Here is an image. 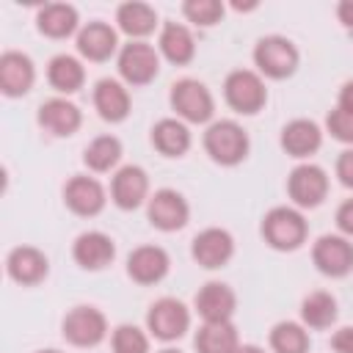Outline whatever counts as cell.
Listing matches in <instances>:
<instances>
[{
	"label": "cell",
	"instance_id": "4dcf8cb0",
	"mask_svg": "<svg viewBox=\"0 0 353 353\" xmlns=\"http://www.w3.org/2000/svg\"><path fill=\"white\" fill-rule=\"evenodd\" d=\"M85 165L97 174L102 171H110L119 160H121V141L116 135H97L88 146H85V154H83Z\"/></svg>",
	"mask_w": 353,
	"mask_h": 353
},
{
	"label": "cell",
	"instance_id": "d590c367",
	"mask_svg": "<svg viewBox=\"0 0 353 353\" xmlns=\"http://www.w3.org/2000/svg\"><path fill=\"white\" fill-rule=\"evenodd\" d=\"M336 176L345 188H353V149H345L336 157Z\"/></svg>",
	"mask_w": 353,
	"mask_h": 353
},
{
	"label": "cell",
	"instance_id": "3957f363",
	"mask_svg": "<svg viewBox=\"0 0 353 353\" xmlns=\"http://www.w3.org/2000/svg\"><path fill=\"white\" fill-rule=\"evenodd\" d=\"M298 58H301L298 47L287 36H265L254 47V63L259 74L273 77V80L290 77L298 69Z\"/></svg>",
	"mask_w": 353,
	"mask_h": 353
},
{
	"label": "cell",
	"instance_id": "9c48e42d",
	"mask_svg": "<svg viewBox=\"0 0 353 353\" xmlns=\"http://www.w3.org/2000/svg\"><path fill=\"white\" fill-rule=\"evenodd\" d=\"M287 193L295 201V207H317L328 196V176L314 163H301L287 176Z\"/></svg>",
	"mask_w": 353,
	"mask_h": 353
},
{
	"label": "cell",
	"instance_id": "d4e9b609",
	"mask_svg": "<svg viewBox=\"0 0 353 353\" xmlns=\"http://www.w3.org/2000/svg\"><path fill=\"white\" fill-rule=\"evenodd\" d=\"M36 25L50 39H66L77 30V8L69 3H47L39 8Z\"/></svg>",
	"mask_w": 353,
	"mask_h": 353
},
{
	"label": "cell",
	"instance_id": "7c38bea8",
	"mask_svg": "<svg viewBox=\"0 0 353 353\" xmlns=\"http://www.w3.org/2000/svg\"><path fill=\"white\" fill-rule=\"evenodd\" d=\"M190 254L193 259L207 268V270H215V268H223L232 254H234V240L226 229H218V226H210L204 232H199L193 237V245H190Z\"/></svg>",
	"mask_w": 353,
	"mask_h": 353
},
{
	"label": "cell",
	"instance_id": "ab89813d",
	"mask_svg": "<svg viewBox=\"0 0 353 353\" xmlns=\"http://www.w3.org/2000/svg\"><path fill=\"white\" fill-rule=\"evenodd\" d=\"M336 108H342V110H347V113H353V80H347V83L342 85V91H339V102H336Z\"/></svg>",
	"mask_w": 353,
	"mask_h": 353
},
{
	"label": "cell",
	"instance_id": "ffe728a7",
	"mask_svg": "<svg viewBox=\"0 0 353 353\" xmlns=\"http://www.w3.org/2000/svg\"><path fill=\"white\" fill-rule=\"evenodd\" d=\"M6 268H8V276L17 284H39L47 276L50 262H47V256L39 248H33V245H17L8 254Z\"/></svg>",
	"mask_w": 353,
	"mask_h": 353
},
{
	"label": "cell",
	"instance_id": "5b68a950",
	"mask_svg": "<svg viewBox=\"0 0 353 353\" xmlns=\"http://www.w3.org/2000/svg\"><path fill=\"white\" fill-rule=\"evenodd\" d=\"M171 108L176 110V119L190 121V124H204L212 119L215 102H212V94L204 83L185 77V80L171 85Z\"/></svg>",
	"mask_w": 353,
	"mask_h": 353
},
{
	"label": "cell",
	"instance_id": "8fae6325",
	"mask_svg": "<svg viewBox=\"0 0 353 353\" xmlns=\"http://www.w3.org/2000/svg\"><path fill=\"white\" fill-rule=\"evenodd\" d=\"M146 215H149V223L154 229H160V232H176V229H182L188 223L190 207H188V201H185L182 193H176L171 188H163V190H157L149 199Z\"/></svg>",
	"mask_w": 353,
	"mask_h": 353
},
{
	"label": "cell",
	"instance_id": "5bb4252c",
	"mask_svg": "<svg viewBox=\"0 0 353 353\" xmlns=\"http://www.w3.org/2000/svg\"><path fill=\"white\" fill-rule=\"evenodd\" d=\"M168 268H171V259H168L165 248H160V245H138L127 256V273L138 284H157V281H163Z\"/></svg>",
	"mask_w": 353,
	"mask_h": 353
},
{
	"label": "cell",
	"instance_id": "f546056e",
	"mask_svg": "<svg viewBox=\"0 0 353 353\" xmlns=\"http://www.w3.org/2000/svg\"><path fill=\"white\" fill-rule=\"evenodd\" d=\"M301 317H303V325L309 328H328L336 320V298L323 290L309 292L301 303Z\"/></svg>",
	"mask_w": 353,
	"mask_h": 353
},
{
	"label": "cell",
	"instance_id": "e0dca14e",
	"mask_svg": "<svg viewBox=\"0 0 353 353\" xmlns=\"http://www.w3.org/2000/svg\"><path fill=\"white\" fill-rule=\"evenodd\" d=\"M36 80V69L33 61L25 52L8 50L0 55V88L6 97H22L30 91Z\"/></svg>",
	"mask_w": 353,
	"mask_h": 353
},
{
	"label": "cell",
	"instance_id": "484cf974",
	"mask_svg": "<svg viewBox=\"0 0 353 353\" xmlns=\"http://www.w3.org/2000/svg\"><path fill=\"white\" fill-rule=\"evenodd\" d=\"M157 47H160V52H163L171 63H176V66L190 63L193 55H196L193 33H190L185 25H179V22H165V25H163L160 39H157Z\"/></svg>",
	"mask_w": 353,
	"mask_h": 353
},
{
	"label": "cell",
	"instance_id": "60d3db41",
	"mask_svg": "<svg viewBox=\"0 0 353 353\" xmlns=\"http://www.w3.org/2000/svg\"><path fill=\"white\" fill-rule=\"evenodd\" d=\"M234 353H265V350H262L259 345H240Z\"/></svg>",
	"mask_w": 353,
	"mask_h": 353
},
{
	"label": "cell",
	"instance_id": "d6a6232c",
	"mask_svg": "<svg viewBox=\"0 0 353 353\" xmlns=\"http://www.w3.org/2000/svg\"><path fill=\"white\" fill-rule=\"evenodd\" d=\"M110 345H113V353H149V336L138 325H130V323L113 331Z\"/></svg>",
	"mask_w": 353,
	"mask_h": 353
},
{
	"label": "cell",
	"instance_id": "7a4b0ae2",
	"mask_svg": "<svg viewBox=\"0 0 353 353\" xmlns=\"http://www.w3.org/2000/svg\"><path fill=\"white\" fill-rule=\"evenodd\" d=\"M204 149L215 163L237 165L248 154V132L232 119L212 121L207 127V132H204Z\"/></svg>",
	"mask_w": 353,
	"mask_h": 353
},
{
	"label": "cell",
	"instance_id": "74e56055",
	"mask_svg": "<svg viewBox=\"0 0 353 353\" xmlns=\"http://www.w3.org/2000/svg\"><path fill=\"white\" fill-rule=\"evenodd\" d=\"M331 347H334L336 353H353V325H345V328L334 331Z\"/></svg>",
	"mask_w": 353,
	"mask_h": 353
},
{
	"label": "cell",
	"instance_id": "277c9868",
	"mask_svg": "<svg viewBox=\"0 0 353 353\" xmlns=\"http://www.w3.org/2000/svg\"><path fill=\"white\" fill-rule=\"evenodd\" d=\"M223 97H226L229 108H234L237 113L251 116V113H259L262 105L268 102V88H265L259 72L234 69L223 80Z\"/></svg>",
	"mask_w": 353,
	"mask_h": 353
},
{
	"label": "cell",
	"instance_id": "7402d4cb",
	"mask_svg": "<svg viewBox=\"0 0 353 353\" xmlns=\"http://www.w3.org/2000/svg\"><path fill=\"white\" fill-rule=\"evenodd\" d=\"M323 132L312 119H292L281 130V149L292 157H309L320 149Z\"/></svg>",
	"mask_w": 353,
	"mask_h": 353
},
{
	"label": "cell",
	"instance_id": "44dd1931",
	"mask_svg": "<svg viewBox=\"0 0 353 353\" xmlns=\"http://www.w3.org/2000/svg\"><path fill=\"white\" fill-rule=\"evenodd\" d=\"M94 108H97V113H99L105 121H110V124L124 121L127 113H130V91H127L119 80L105 77V80H99L97 88H94Z\"/></svg>",
	"mask_w": 353,
	"mask_h": 353
},
{
	"label": "cell",
	"instance_id": "e575fe53",
	"mask_svg": "<svg viewBox=\"0 0 353 353\" xmlns=\"http://www.w3.org/2000/svg\"><path fill=\"white\" fill-rule=\"evenodd\" d=\"M325 127H328V132H331L336 141L353 143V113H347V110H342V108H334V110L328 113V119H325Z\"/></svg>",
	"mask_w": 353,
	"mask_h": 353
},
{
	"label": "cell",
	"instance_id": "6da1fadb",
	"mask_svg": "<svg viewBox=\"0 0 353 353\" xmlns=\"http://www.w3.org/2000/svg\"><path fill=\"white\" fill-rule=\"evenodd\" d=\"M306 218L295 207H273L262 218V237L276 251H295L306 240Z\"/></svg>",
	"mask_w": 353,
	"mask_h": 353
},
{
	"label": "cell",
	"instance_id": "d6986e66",
	"mask_svg": "<svg viewBox=\"0 0 353 353\" xmlns=\"http://www.w3.org/2000/svg\"><path fill=\"white\" fill-rule=\"evenodd\" d=\"M72 256L85 270H102L113 262L116 245L105 232H83L72 245Z\"/></svg>",
	"mask_w": 353,
	"mask_h": 353
},
{
	"label": "cell",
	"instance_id": "8d00e7d4",
	"mask_svg": "<svg viewBox=\"0 0 353 353\" xmlns=\"http://www.w3.org/2000/svg\"><path fill=\"white\" fill-rule=\"evenodd\" d=\"M336 226L345 237H353V199L342 201L339 210H336Z\"/></svg>",
	"mask_w": 353,
	"mask_h": 353
},
{
	"label": "cell",
	"instance_id": "30bf717a",
	"mask_svg": "<svg viewBox=\"0 0 353 353\" xmlns=\"http://www.w3.org/2000/svg\"><path fill=\"white\" fill-rule=\"evenodd\" d=\"M108 320L97 306H74L63 317V336L77 347H94L105 339Z\"/></svg>",
	"mask_w": 353,
	"mask_h": 353
},
{
	"label": "cell",
	"instance_id": "7bdbcfd3",
	"mask_svg": "<svg viewBox=\"0 0 353 353\" xmlns=\"http://www.w3.org/2000/svg\"><path fill=\"white\" fill-rule=\"evenodd\" d=\"M39 353H61V350H39Z\"/></svg>",
	"mask_w": 353,
	"mask_h": 353
},
{
	"label": "cell",
	"instance_id": "9a60e30c",
	"mask_svg": "<svg viewBox=\"0 0 353 353\" xmlns=\"http://www.w3.org/2000/svg\"><path fill=\"white\" fill-rule=\"evenodd\" d=\"M234 306H237V298H234L232 287L223 284V281H207L196 292V312L201 314L204 323H226V320H232Z\"/></svg>",
	"mask_w": 353,
	"mask_h": 353
},
{
	"label": "cell",
	"instance_id": "836d02e7",
	"mask_svg": "<svg viewBox=\"0 0 353 353\" xmlns=\"http://www.w3.org/2000/svg\"><path fill=\"white\" fill-rule=\"evenodd\" d=\"M182 14H185L193 25L212 28V25L221 22V17H223V3H218V0H188V3L182 6Z\"/></svg>",
	"mask_w": 353,
	"mask_h": 353
},
{
	"label": "cell",
	"instance_id": "ac0fdd59",
	"mask_svg": "<svg viewBox=\"0 0 353 353\" xmlns=\"http://www.w3.org/2000/svg\"><path fill=\"white\" fill-rule=\"evenodd\" d=\"M39 124L47 132H52L58 138H66V135H74L77 132V127L83 124V113H80V108L74 102H69L63 97H52V99L41 102V108H39Z\"/></svg>",
	"mask_w": 353,
	"mask_h": 353
},
{
	"label": "cell",
	"instance_id": "ba28073f",
	"mask_svg": "<svg viewBox=\"0 0 353 353\" xmlns=\"http://www.w3.org/2000/svg\"><path fill=\"white\" fill-rule=\"evenodd\" d=\"M160 69V55L152 44L146 41H130L119 52V74L130 85H146L157 77Z\"/></svg>",
	"mask_w": 353,
	"mask_h": 353
},
{
	"label": "cell",
	"instance_id": "83f0119b",
	"mask_svg": "<svg viewBox=\"0 0 353 353\" xmlns=\"http://www.w3.org/2000/svg\"><path fill=\"white\" fill-rule=\"evenodd\" d=\"M116 22H119V30L132 36V39H143L154 30L157 25V11L146 3H121L119 11H116Z\"/></svg>",
	"mask_w": 353,
	"mask_h": 353
},
{
	"label": "cell",
	"instance_id": "4fadbf2b",
	"mask_svg": "<svg viewBox=\"0 0 353 353\" xmlns=\"http://www.w3.org/2000/svg\"><path fill=\"white\" fill-rule=\"evenodd\" d=\"M149 193V176L141 165H124L116 171L110 182V199L121 210H135L146 201Z\"/></svg>",
	"mask_w": 353,
	"mask_h": 353
},
{
	"label": "cell",
	"instance_id": "cb8c5ba5",
	"mask_svg": "<svg viewBox=\"0 0 353 353\" xmlns=\"http://www.w3.org/2000/svg\"><path fill=\"white\" fill-rule=\"evenodd\" d=\"M152 143L165 157H182L190 149V130L182 119H160L152 127Z\"/></svg>",
	"mask_w": 353,
	"mask_h": 353
},
{
	"label": "cell",
	"instance_id": "b9f144b4",
	"mask_svg": "<svg viewBox=\"0 0 353 353\" xmlns=\"http://www.w3.org/2000/svg\"><path fill=\"white\" fill-rule=\"evenodd\" d=\"M160 353H179V350H174V347H165V350H160Z\"/></svg>",
	"mask_w": 353,
	"mask_h": 353
},
{
	"label": "cell",
	"instance_id": "603a6c76",
	"mask_svg": "<svg viewBox=\"0 0 353 353\" xmlns=\"http://www.w3.org/2000/svg\"><path fill=\"white\" fill-rule=\"evenodd\" d=\"M116 30L108 22H88L77 33V50L88 61H108L116 52Z\"/></svg>",
	"mask_w": 353,
	"mask_h": 353
},
{
	"label": "cell",
	"instance_id": "52a82bcc",
	"mask_svg": "<svg viewBox=\"0 0 353 353\" xmlns=\"http://www.w3.org/2000/svg\"><path fill=\"white\" fill-rule=\"evenodd\" d=\"M312 262L323 276L342 279L353 270V243L345 234H323L312 248Z\"/></svg>",
	"mask_w": 353,
	"mask_h": 353
},
{
	"label": "cell",
	"instance_id": "1f68e13d",
	"mask_svg": "<svg viewBox=\"0 0 353 353\" xmlns=\"http://www.w3.org/2000/svg\"><path fill=\"white\" fill-rule=\"evenodd\" d=\"M270 347L276 353H306L309 350V331L301 323L281 320L270 328Z\"/></svg>",
	"mask_w": 353,
	"mask_h": 353
},
{
	"label": "cell",
	"instance_id": "8992f818",
	"mask_svg": "<svg viewBox=\"0 0 353 353\" xmlns=\"http://www.w3.org/2000/svg\"><path fill=\"white\" fill-rule=\"evenodd\" d=\"M190 325V312L182 301L176 298H160L149 306L146 314V328L152 331L154 339L160 342H174L179 339Z\"/></svg>",
	"mask_w": 353,
	"mask_h": 353
},
{
	"label": "cell",
	"instance_id": "4316f807",
	"mask_svg": "<svg viewBox=\"0 0 353 353\" xmlns=\"http://www.w3.org/2000/svg\"><path fill=\"white\" fill-rule=\"evenodd\" d=\"M193 345L199 353H234L240 347V339L232 320H226V323H204L196 331Z\"/></svg>",
	"mask_w": 353,
	"mask_h": 353
},
{
	"label": "cell",
	"instance_id": "2e32d148",
	"mask_svg": "<svg viewBox=\"0 0 353 353\" xmlns=\"http://www.w3.org/2000/svg\"><path fill=\"white\" fill-rule=\"evenodd\" d=\"M63 201L74 215L91 218L105 207V188L94 176H72L63 188Z\"/></svg>",
	"mask_w": 353,
	"mask_h": 353
},
{
	"label": "cell",
	"instance_id": "f1b7e54d",
	"mask_svg": "<svg viewBox=\"0 0 353 353\" xmlns=\"http://www.w3.org/2000/svg\"><path fill=\"white\" fill-rule=\"evenodd\" d=\"M47 80L55 91L74 94L85 80V69L74 55H55L47 66Z\"/></svg>",
	"mask_w": 353,
	"mask_h": 353
},
{
	"label": "cell",
	"instance_id": "f35d334b",
	"mask_svg": "<svg viewBox=\"0 0 353 353\" xmlns=\"http://www.w3.org/2000/svg\"><path fill=\"white\" fill-rule=\"evenodd\" d=\"M336 17H339V22H342L345 28L353 30V0H342V3L336 6Z\"/></svg>",
	"mask_w": 353,
	"mask_h": 353
}]
</instances>
